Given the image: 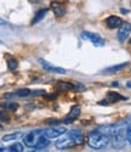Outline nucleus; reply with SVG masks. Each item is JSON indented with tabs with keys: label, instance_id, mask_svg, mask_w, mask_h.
<instances>
[{
	"label": "nucleus",
	"instance_id": "obj_23",
	"mask_svg": "<svg viewBox=\"0 0 131 152\" xmlns=\"http://www.w3.org/2000/svg\"><path fill=\"white\" fill-rule=\"evenodd\" d=\"M126 137H127V141L131 145V123L127 125V129H126Z\"/></svg>",
	"mask_w": 131,
	"mask_h": 152
},
{
	"label": "nucleus",
	"instance_id": "obj_8",
	"mask_svg": "<svg viewBox=\"0 0 131 152\" xmlns=\"http://www.w3.org/2000/svg\"><path fill=\"white\" fill-rule=\"evenodd\" d=\"M66 132H67V129L63 128V126H55V128L43 130V135L47 136L49 139H55V137H60V136L63 135Z\"/></svg>",
	"mask_w": 131,
	"mask_h": 152
},
{
	"label": "nucleus",
	"instance_id": "obj_17",
	"mask_svg": "<svg viewBox=\"0 0 131 152\" xmlns=\"http://www.w3.org/2000/svg\"><path fill=\"white\" fill-rule=\"evenodd\" d=\"M23 136V133L21 132H17V133H12V134H7L5 136H3V141L7 142V141H12V140H17V139L22 137Z\"/></svg>",
	"mask_w": 131,
	"mask_h": 152
},
{
	"label": "nucleus",
	"instance_id": "obj_28",
	"mask_svg": "<svg viewBox=\"0 0 131 152\" xmlns=\"http://www.w3.org/2000/svg\"><path fill=\"white\" fill-rule=\"evenodd\" d=\"M120 11L123 12V14H127V12H129V10H125V9H122Z\"/></svg>",
	"mask_w": 131,
	"mask_h": 152
},
{
	"label": "nucleus",
	"instance_id": "obj_14",
	"mask_svg": "<svg viewBox=\"0 0 131 152\" xmlns=\"http://www.w3.org/2000/svg\"><path fill=\"white\" fill-rule=\"evenodd\" d=\"M107 99H108V101H111V102H118V101H120V100H126L127 97L118 94L116 91H109L107 94Z\"/></svg>",
	"mask_w": 131,
	"mask_h": 152
},
{
	"label": "nucleus",
	"instance_id": "obj_22",
	"mask_svg": "<svg viewBox=\"0 0 131 152\" xmlns=\"http://www.w3.org/2000/svg\"><path fill=\"white\" fill-rule=\"evenodd\" d=\"M0 122L1 123H9L10 122V116L5 111H0Z\"/></svg>",
	"mask_w": 131,
	"mask_h": 152
},
{
	"label": "nucleus",
	"instance_id": "obj_2",
	"mask_svg": "<svg viewBox=\"0 0 131 152\" xmlns=\"http://www.w3.org/2000/svg\"><path fill=\"white\" fill-rule=\"evenodd\" d=\"M109 132H111V128H108V130H106V132H103V130L91 132L87 135V145L91 148H95V150L106 148L111 142Z\"/></svg>",
	"mask_w": 131,
	"mask_h": 152
},
{
	"label": "nucleus",
	"instance_id": "obj_12",
	"mask_svg": "<svg viewBox=\"0 0 131 152\" xmlns=\"http://www.w3.org/2000/svg\"><path fill=\"white\" fill-rule=\"evenodd\" d=\"M51 9H52V11L56 14V16H58V17H61V16H63L64 14H66V9H64V6H62L58 1H52L51 3Z\"/></svg>",
	"mask_w": 131,
	"mask_h": 152
},
{
	"label": "nucleus",
	"instance_id": "obj_7",
	"mask_svg": "<svg viewBox=\"0 0 131 152\" xmlns=\"http://www.w3.org/2000/svg\"><path fill=\"white\" fill-rule=\"evenodd\" d=\"M38 61H39V63H40L41 67H43L46 72H50V73H57V74H66V69H63V68H61V67L52 66L50 62L45 61L44 58H39Z\"/></svg>",
	"mask_w": 131,
	"mask_h": 152
},
{
	"label": "nucleus",
	"instance_id": "obj_27",
	"mask_svg": "<svg viewBox=\"0 0 131 152\" xmlns=\"http://www.w3.org/2000/svg\"><path fill=\"white\" fill-rule=\"evenodd\" d=\"M46 97H47V99H55V97H56V95H47Z\"/></svg>",
	"mask_w": 131,
	"mask_h": 152
},
{
	"label": "nucleus",
	"instance_id": "obj_24",
	"mask_svg": "<svg viewBox=\"0 0 131 152\" xmlns=\"http://www.w3.org/2000/svg\"><path fill=\"white\" fill-rule=\"evenodd\" d=\"M31 95H34V96H38V95H46V93H45V90H34V91H32Z\"/></svg>",
	"mask_w": 131,
	"mask_h": 152
},
{
	"label": "nucleus",
	"instance_id": "obj_19",
	"mask_svg": "<svg viewBox=\"0 0 131 152\" xmlns=\"http://www.w3.org/2000/svg\"><path fill=\"white\" fill-rule=\"evenodd\" d=\"M4 108H7V110H11V111H16L18 108V105L15 104V102H11V101H6V102H1L0 104Z\"/></svg>",
	"mask_w": 131,
	"mask_h": 152
},
{
	"label": "nucleus",
	"instance_id": "obj_5",
	"mask_svg": "<svg viewBox=\"0 0 131 152\" xmlns=\"http://www.w3.org/2000/svg\"><path fill=\"white\" fill-rule=\"evenodd\" d=\"M43 134V130L41 129H36V130H33L28 134H25L24 137H23V142L25 146H28V147H34L36 140H38V137L39 135H41Z\"/></svg>",
	"mask_w": 131,
	"mask_h": 152
},
{
	"label": "nucleus",
	"instance_id": "obj_26",
	"mask_svg": "<svg viewBox=\"0 0 131 152\" xmlns=\"http://www.w3.org/2000/svg\"><path fill=\"white\" fill-rule=\"evenodd\" d=\"M0 26H10V24H9V22L7 21H5V20H3V18H0Z\"/></svg>",
	"mask_w": 131,
	"mask_h": 152
},
{
	"label": "nucleus",
	"instance_id": "obj_15",
	"mask_svg": "<svg viewBox=\"0 0 131 152\" xmlns=\"http://www.w3.org/2000/svg\"><path fill=\"white\" fill-rule=\"evenodd\" d=\"M47 9H41V10H39L36 14H35V16H34V18L32 20V24H36V23H39L40 22L44 17H45V15L47 14Z\"/></svg>",
	"mask_w": 131,
	"mask_h": 152
},
{
	"label": "nucleus",
	"instance_id": "obj_3",
	"mask_svg": "<svg viewBox=\"0 0 131 152\" xmlns=\"http://www.w3.org/2000/svg\"><path fill=\"white\" fill-rule=\"evenodd\" d=\"M126 129H127V125L125 123H119L111 126L109 139L114 148H123L126 145V140H127Z\"/></svg>",
	"mask_w": 131,
	"mask_h": 152
},
{
	"label": "nucleus",
	"instance_id": "obj_6",
	"mask_svg": "<svg viewBox=\"0 0 131 152\" xmlns=\"http://www.w3.org/2000/svg\"><path fill=\"white\" fill-rule=\"evenodd\" d=\"M130 33H131V23L123 22L119 26V31H118V40L120 43H124L130 35Z\"/></svg>",
	"mask_w": 131,
	"mask_h": 152
},
{
	"label": "nucleus",
	"instance_id": "obj_13",
	"mask_svg": "<svg viewBox=\"0 0 131 152\" xmlns=\"http://www.w3.org/2000/svg\"><path fill=\"white\" fill-rule=\"evenodd\" d=\"M56 86H57V89L61 90V91H68V90H74L75 89L74 84H72L69 82H62V80H60L56 84Z\"/></svg>",
	"mask_w": 131,
	"mask_h": 152
},
{
	"label": "nucleus",
	"instance_id": "obj_18",
	"mask_svg": "<svg viewBox=\"0 0 131 152\" xmlns=\"http://www.w3.org/2000/svg\"><path fill=\"white\" fill-rule=\"evenodd\" d=\"M7 151H10V152H22L23 151V145L20 144V142L12 144L11 146L7 147Z\"/></svg>",
	"mask_w": 131,
	"mask_h": 152
},
{
	"label": "nucleus",
	"instance_id": "obj_21",
	"mask_svg": "<svg viewBox=\"0 0 131 152\" xmlns=\"http://www.w3.org/2000/svg\"><path fill=\"white\" fill-rule=\"evenodd\" d=\"M7 67H9V69H11V71L16 69V68L18 67L17 60H16V58H10V60H7Z\"/></svg>",
	"mask_w": 131,
	"mask_h": 152
},
{
	"label": "nucleus",
	"instance_id": "obj_31",
	"mask_svg": "<svg viewBox=\"0 0 131 152\" xmlns=\"http://www.w3.org/2000/svg\"><path fill=\"white\" fill-rule=\"evenodd\" d=\"M127 86H129V88H131V82H129V83H127Z\"/></svg>",
	"mask_w": 131,
	"mask_h": 152
},
{
	"label": "nucleus",
	"instance_id": "obj_20",
	"mask_svg": "<svg viewBox=\"0 0 131 152\" xmlns=\"http://www.w3.org/2000/svg\"><path fill=\"white\" fill-rule=\"evenodd\" d=\"M32 94V90L29 89H20L15 93L16 96H20V97H25V96H29Z\"/></svg>",
	"mask_w": 131,
	"mask_h": 152
},
{
	"label": "nucleus",
	"instance_id": "obj_16",
	"mask_svg": "<svg viewBox=\"0 0 131 152\" xmlns=\"http://www.w3.org/2000/svg\"><path fill=\"white\" fill-rule=\"evenodd\" d=\"M126 65H127V63H126V62H124V63H120V65L108 67V68H106V69L103 71V73H115V72H119V71H122L123 68H125V67H126Z\"/></svg>",
	"mask_w": 131,
	"mask_h": 152
},
{
	"label": "nucleus",
	"instance_id": "obj_25",
	"mask_svg": "<svg viewBox=\"0 0 131 152\" xmlns=\"http://www.w3.org/2000/svg\"><path fill=\"white\" fill-rule=\"evenodd\" d=\"M46 123H49V124H54V125H57V124H60L61 122H60V121H55V119H49Z\"/></svg>",
	"mask_w": 131,
	"mask_h": 152
},
{
	"label": "nucleus",
	"instance_id": "obj_11",
	"mask_svg": "<svg viewBox=\"0 0 131 152\" xmlns=\"http://www.w3.org/2000/svg\"><path fill=\"white\" fill-rule=\"evenodd\" d=\"M122 23H123L122 18H120V17H118V16H109V17L106 18V24H107V27H108V28H112V29L118 28Z\"/></svg>",
	"mask_w": 131,
	"mask_h": 152
},
{
	"label": "nucleus",
	"instance_id": "obj_30",
	"mask_svg": "<svg viewBox=\"0 0 131 152\" xmlns=\"http://www.w3.org/2000/svg\"><path fill=\"white\" fill-rule=\"evenodd\" d=\"M3 151H5V148H4V147H1V146H0V152H3Z\"/></svg>",
	"mask_w": 131,
	"mask_h": 152
},
{
	"label": "nucleus",
	"instance_id": "obj_10",
	"mask_svg": "<svg viewBox=\"0 0 131 152\" xmlns=\"http://www.w3.org/2000/svg\"><path fill=\"white\" fill-rule=\"evenodd\" d=\"M50 145V140H49V137L45 136V135H39L38 137V140L34 145V151H39V150H41V148H45Z\"/></svg>",
	"mask_w": 131,
	"mask_h": 152
},
{
	"label": "nucleus",
	"instance_id": "obj_9",
	"mask_svg": "<svg viewBox=\"0 0 131 152\" xmlns=\"http://www.w3.org/2000/svg\"><path fill=\"white\" fill-rule=\"evenodd\" d=\"M80 113H82V107L80 106H74V107H72L71 112L68 113V116L66 117L63 121H61V123H63V124H71V123H73L78 117L80 116Z\"/></svg>",
	"mask_w": 131,
	"mask_h": 152
},
{
	"label": "nucleus",
	"instance_id": "obj_32",
	"mask_svg": "<svg viewBox=\"0 0 131 152\" xmlns=\"http://www.w3.org/2000/svg\"><path fill=\"white\" fill-rule=\"evenodd\" d=\"M130 44H131V40H130Z\"/></svg>",
	"mask_w": 131,
	"mask_h": 152
},
{
	"label": "nucleus",
	"instance_id": "obj_4",
	"mask_svg": "<svg viewBox=\"0 0 131 152\" xmlns=\"http://www.w3.org/2000/svg\"><path fill=\"white\" fill-rule=\"evenodd\" d=\"M82 38L84 40H90L91 43L94 44V46H97V48H102L104 46V40L103 38L97 34V33H91V32H83L82 33Z\"/></svg>",
	"mask_w": 131,
	"mask_h": 152
},
{
	"label": "nucleus",
	"instance_id": "obj_1",
	"mask_svg": "<svg viewBox=\"0 0 131 152\" xmlns=\"http://www.w3.org/2000/svg\"><path fill=\"white\" fill-rule=\"evenodd\" d=\"M83 142H84V136H83L82 132L80 130H72L69 133L66 132L63 134V136L61 135V137L56 141L55 146L58 150H64V148H69V147L82 145Z\"/></svg>",
	"mask_w": 131,
	"mask_h": 152
},
{
	"label": "nucleus",
	"instance_id": "obj_29",
	"mask_svg": "<svg viewBox=\"0 0 131 152\" xmlns=\"http://www.w3.org/2000/svg\"><path fill=\"white\" fill-rule=\"evenodd\" d=\"M112 85H113V86H118V85H119V83H118V82H114V83H112Z\"/></svg>",
	"mask_w": 131,
	"mask_h": 152
}]
</instances>
